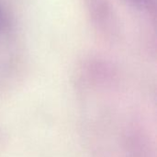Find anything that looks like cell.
Masks as SVG:
<instances>
[{"label": "cell", "instance_id": "6da1fadb", "mask_svg": "<svg viewBox=\"0 0 157 157\" xmlns=\"http://www.w3.org/2000/svg\"><path fill=\"white\" fill-rule=\"evenodd\" d=\"M133 3H136V4H138V5H144V4H146V2H147V0H132Z\"/></svg>", "mask_w": 157, "mask_h": 157}]
</instances>
